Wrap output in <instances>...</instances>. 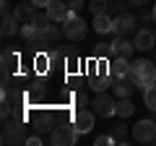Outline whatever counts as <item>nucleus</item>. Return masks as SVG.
Returning <instances> with one entry per match:
<instances>
[{
  "mask_svg": "<svg viewBox=\"0 0 156 146\" xmlns=\"http://www.w3.org/2000/svg\"><path fill=\"white\" fill-rule=\"evenodd\" d=\"M148 52H151V60H156V45H154V47H151V50H148Z\"/></svg>",
  "mask_w": 156,
  "mask_h": 146,
  "instance_id": "nucleus-37",
  "label": "nucleus"
},
{
  "mask_svg": "<svg viewBox=\"0 0 156 146\" xmlns=\"http://www.w3.org/2000/svg\"><path fill=\"white\" fill-rule=\"evenodd\" d=\"M44 11L50 13V18H52V21H57V24H62L68 16H70V8H68V3H60V0H52Z\"/></svg>",
  "mask_w": 156,
  "mask_h": 146,
  "instance_id": "nucleus-14",
  "label": "nucleus"
},
{
  "mask_svg": "<svg viewBox=\"0 0 156 146\" xmlns=\"http://www.w3.org/2000/svg\"><path fill=\"white\" fill-rule=\"evenodd\" d=\"M94 118H96L94 110H76L73 112V125L78 128V133H89L94 128Z\"/></svg>",
  "mask_w": 156,
  "mask_h": 146,
  "instance_id": "nucleus-10",
  "label": "nucleus"
},
{
  "mask_svg": "<svg viewBox=\"0 0 156 146\" xmlns=\"http://www.w3.org/2000/svg\"><path fill=\"white\" fill-rule=\"evenodd\" d=\"M107 8H109V3H107V0H91V3H89V11L94 13V16L107 13Z\"/></svg>",
  "mask_w": 156,
  "mask_h": 146,
  "instance_id": "nucleus-29",
  "label": "nucleus"
},
{
  "mask_svg": "<svg viewBox=\"0 0 156 146\" xmlns=\"http://www.w3.org/2000/svg\"><path fill=\"white\" fill-rule=\"evenodd\" d=\"M109 133H112V138H115V144H128V125L122 123V118H120L117 125L109 128Z\"/></svg>",
  "mask_w": 156,
  "mask_h": 146,
  "instance_id": "nucleus-21",
  "label": "nucleus"
},
{
  "mask_svg": "<svg viewBox=\"0 0 156 146\" xmlns=\"http://www.w3.org/2000/svg\"><path fill=\"white\" fill-rule=\"evenodd\" d=\"M112 50H115V55H122V57H133V52H138L133 39H128V37H115Z\"/></svg>",
  "mask_w": 156,
  "mask_h": 146,
  "instance_id": "nucleus-15",
  "label": "nucleus"
},
{
  "mask_svg": "<svg viewBox=\"0 0 156 146\" xmlns=\"http://www.w3.org/2000/svg\"><path fill=\"white\" fill-rule=\"evenodd\" d=\"M128 73H130V57L115 55V60H109V76H115V78H125Z\"/></svg>",
  "mask_w": 156,
  "mask_h": 146,
  "instance_id": "nucleus-13",
  "label": "nucleus"
},
{
  "mask_svg": "<svg viewBox=\"0 0 156 146\" xmlns=\"http://www.w3.org/2000/svg\"><path fill=\"white\" fill-rule=\"evenodd\" d=\"M37 3H34V0H21V3H16V8H13V13H16V18L18 21H34V16H37Z\"/></svg>",
  "mask_w": 156,
  "mask_h": 146,
  "instance_id": "nucleus-12",
  "label": "nucleus"
},
{
  "mask_svg": "<svg viewBox=\"0 0 156 146\" xmlns=\"http://www.w3.org/2000/svg\"><path fill=\"white\" fill-rule=\"evenodd\" d=\"M73 104H76L78 110H83V107H91V99H89L86 91H76V94H73Z\"/></svg>",
  "mask_w": 156,
  "mask_h": 146,
  "instance_id": "nucleus-28",
  "label": "nucleus"
},
{
  "mask_svg": "<svg viewBox=\"0 0 156 146\" xmlns=\"http://www.w3.org/2000/svg\"><path fill=\"white\" fill-rule=\"evenodd\" d=\"M109 144H115L112 133H109V136H99V138H96V146H109Z\"/></svg>",
  "mask_w": 156,
  "mask_h": 146,
  "instance_id": "nucleus-32",
  "label": "nucleus"
},
{
  "mask_svg": "<svg viewBox=\"0 0 156 146\" xmlns=\"http://www.w3.org/2000/svg\"><path fill=\"white\" fill-rule=\"evenodd\" d=\"M34 3H37L39 8H47V5H50V3H52V0H34Z\"/></svg>",
  "mask_w": 156,
  "mask_h": 146,
  "instance_id": "nucleus-36",
  "label": "nucleus"
},
{
  "mask_svg": "<svg viewBox=\"0 0 156 146\" xmlns=\"http://www.w3.org/2000/svg\"><path fill=\"white\" fill-rule=\"evenodd\" d=\"M135 24H138V16H133V13H120V16H115V21H112V34L115 37H130V34H135Z\"/></svg>",
  "mask_w": 156,
  "mask_h": 146,
  "instance_id": "nucleus-6",
  "label": "nucleus"
},
{
  "mask_svg": "<svg viewBox=\"0 0 156 146\" xmlns=\"http://www.w3.org/2000/svg\"><path fill=\"white\" fill-rule=\"evenodd\" d=\"M146 3H148V0H130V5H138V8H143Z\"/></svg>",
  "mask_w": 156,
  "mask_h": 146,
  "instance_id": "nucleus-35",
  "label": "nucleus"
},
{
  "mask_svg": "<svg viewBox=\"0 0 156 146\" xmlns=\"http://www.w3.org/2000/svg\"><path fill=\"white\" fill-rule=\"evenodd\" d=\"M115 97H130L133 94V89H135V84L130 78H115Z\"/></svg>",
  "mask_w": 156,
  "mask_h": 146,
  "instance_id": "nucleus-20",
  "label": "nucleus"
},
{
  "mask_svg": "<svg viewBox=\"0 0 156 146\" xmlns=\"http://www.w3.org/2000/svg\"><path fill=\"white\" fill-rule=\"evenodd\" d=\"M133 138L138 141V144H151V141L156 138V123L154 120H138V123L133 125Z\"/></svg>",
  "mask_w": 156,
  "mask_h": 146,
  "instance_id": "nucleus-8",
  "label": "nucleus"
},
{
  "mask_svg": "<svg viewBox=\"0 0 156 146\" xmlns=\"http://www.w3.org/2000/svg\"><path fill=\"white\" fill-rule=\"evenodd\" d=\"M125 78H130L135 86H140V89L156 84V60H151V57H138V60H133L130 63V73Z\"/></svg>",
  "mask_w": 156,
  "mask_h": 146,
  "instance_id": "nucleus-1",
  "label": "nucleus"
},
{
  "mask_svg": "<svg viewBox=\"0 0 156 146\" xmlns=\"http://www.w3.org/2000/svg\"><path fill=\"white\" fill-rule=\"evenodd\" d=\"M18 29H21V21L16 18V13H3V26H0V31H3V37H13V34H18Z\"/></svg>",
  "mask_w": 156,
  "mask_h": 146,
  "instance_id": "nucleus-16",
  "label": "nucleus"
},
{
  "mask_svg": "<svg viewBox=\"0 0 156 146\" xmlns=\"http://www.w3.org/2000/svg\"><path fill=\"white\" fill-rule=\"evenodd\" d=\"M112 84H115V76L107 73V76H96V78L91 81V89H94V91H107Z\"/></svg>",
  "mask_w": 156,
  "mask_h": 146,
  "instance_id": "nucleus-22",
  "label": "nucleus"
},
{
  "mask_svg": "<svg viewBox=\"0 0 156 146\" xmlns=\"http://www.w3.org/2000/svg\"><path fill=\"white\" fill-rule=\"evenodd\" d=\"M26 144H29V146H39V144H42L39 133H37V136H29V138H26Z\"/></svg>",
  "mask_w": 156,
  "mask_h": 146,
  "instance_id": "nucleus-33",
  "label": "nucleus"
},
{
  "mask_svg": "<svg viewBox=\"0 0 156 146\" xmlns=\"http://www.w3.org/2000/svg\"><path fill=\"white\" fill-rule=\"evenodd\" d=\"M78 128L73 125V120L70 123H55V128L50 130V144H55V146H73L78 141Z\"/></svg>",
  "mask_w": 156,
  "mask_h": 146,
  "instance_id": "nucleus-3",
  "label": "nucleus"
},
{
  "mask_svg": "<svg viewBox=\"0 0 156 146\" xmlns=\"http://www.w3.org/2000/svg\"><path fill=\"white\" fill-rule=\"evenodd\" d=\"M154 21H156V5H154Z\"/></svg>",
  "mask_w": 156,
  "mask_h": 146,
  "instance_id": "nucleus-38",
  "label": "nucleus"
},
{
  "mask_svg": "<svg viewBox=\"0 0 156 146\" xmlns=\"http://www.w3.org/2000/svg\"><path fill=\"white\" fill-rule=\"evenodd\" d=\"M62 37H65V31H62L60 26H57V21H52L50 26L44 29V31H37V37H34L31 42V50H39V52H47L52 50V47H57L62 42Z\"/></svg>",
  "mask_w": 156,
  "mask_h": 146,
  "instance_id": "nucleus-2",
  "label": "nucleus"
},
{
  "mask_svg": "<svg viewBox=\"0 0 156 146\" xmlns=\"http://www.w3.org/2000/svg\"><path fill=\"white\" fill-rule=\"evenodd\" d=\"M107 3H109L107 13H109L112 18L120 16V13H125V11H128V5H130V0H107Z\"/></svg>",
  "mask_w": 156,
  "mask_h": 146,
  "instance_id": "nucleus-23",
  "label": "nucleus"
},
{
  "mask_svg": "<svg viewBox=\"0 0 156 146\" xmlns=\"http://www.w3.org/2000/svg\"><path fill=\"white\" fill-rule=\"evenodd\" d=\"M62 31H65V39H70V42H81L86 37V21L81 18V13H70V16L62 21Z\"/></svg>",
  "mask_w": 156,
  "mask_h": 146,
  "instance_id": "nucleus-5",
  "label": "nucleus"
},
{
  "mask_svg": "<svg viewBox=\"0 0 156 146\" xmlns=\"http://www.w3.org/2000/svg\"><path fill=\"white\" fill-rule=\"evenodd\" d=\"M0 65H3V71H11V73H13V71L18 68V52L5 47V50H3V55H0Z\"/></svg>",
  "mask_w": 156,
  "mask_h": 146,
  "instance_id": "nucleus-17",
  "label": "nucleus"
},
{
  "mask_svg": "<svg viewBox=\"0 0 156 146\" xmlns=\"http://www.w3.org/2000/svg\"><path fill=\"white\" fill-rule=\"evenodd\" d=\"M112 21H115V18H112L109 13H99V16H94V29H96V34H109V31H112Z\"/></svg>",
  "mask_w": 156,
  "mask_h": 146,
  "instance_id": "nucleus-19",
  "label": "nucleus"
},
{
  "mask_svg": "<svg viewBox=\"0 0 156 146\" xmlns=\"http://www.w3.org/2000/svg\"><path fill=\"white\" fill-rule=\"evenodd\" d=\"M107 55H115L112 42H99V45L94 47V57H107Z\"/></svg>",
  "mask_w": 156,
  "mask_h": 146,
  "instance_id": "nucleus-27",
  "label": "nucleus"
},
{
  "mask_svg": "<svg viewBox=\"0 0 156 146\" xmlns=\"http://www.w3.org/2000/svg\"><path fill=\"white\" fill-rule=\"evenodd\" d=\"M26 125L21 118L3 120V144H26Z\"/></svg>",
  "mask_w": 156,
  "mask_h": 146,
  "instance_id": "nucleus-4",
  "label": "nucleus"
},
{
  "mask_svg": "<svg viewBox=\"0 0 156 146\" xmlns=\"http://www.w3.org/2000/svg\"><path fill=\"white\" fill-rule=\"evenodd\" d=\"M0 11L3 13H13L11 11V0H0Z\"/></svg>",
  "mask_w": 156,
  "mask_h": 146,
  "instance_id": "nucleus-34",
  "label": "nucleus"
},
{
  "mask_svg": "<svg viewBox=\"0 0 156 146\" xmlns=\"http://www.w3.org/2000/svg\"><path fill=\"white\" fill-rule=\"evenodd\" d=\"M154 34H156V29H154Z\"/></svg>",
  "mask_w": 156,
  "mask_h": 146,
  "instance_id": "nucleus-40",
  "label": "nucleus"
},
{
  "mask_svg": "<svg viewBox=\"0 0 156 146\" xmlns=\"http://www.w3.org/2000/svg\"><path fill=\"white\" fill-rule=\"evenodd\" d=\"M31 123L37 133H50L55 128V115L50 110H37V112H31Z\"/></svg>",
  "mask_w": 156,
  "mask_h": 146,
  "instance_id": "nucleus-9",
  "label": "nucleus"
},
{
  "mask_svg": "<svg viewBox=\"0 0 156 146\" xmlns=\"http://www.w3.org/2000/svg\"><path fill=\"white\" fill-rule=\"evenodd\" d=\"M133 45H135L138 52H148L151 47L156 45V34L148 31V29H138V31L133 34Z\"/></svg>",
  "mask_w": 156,
  "mask_h": 146,
  "instance_id": "nucleus-11",
  "label": "nucleus"
},
{
  "mask_svg": "<svg viewBox=\"0 0 156 146\" xmlns=\"http://www.w3.org/2000/svg\"><path fill=\"white\" fill-rule=\"evenodd\" d=\"M138 21H154V11H146V8H140Z\"/></svg>",
  "mask_w": 156,
  "mask_h": 146,
  "instance_id": "nucleus-31",
  "label": "nucleus"
},
{
  "mask_svg": "<svg viewBox=\"0 0 156 146\" xmlns=\"http://www.w3.org/2000/svg\"><path fill=\"white\" fill-rule=\"evenodd\" d=\"M133 112H135V107H133V102H130V97H117V104H115L117 118H130Z\"/></svg>",
  "mask_w": 156,
  "mask_h": 146,
  "instance_id": "nucleus-18",
  "label": "nucleus"
},
{
  "mask_svg": "<svg viewBox=\"0 0 156 146\" xmlns=\"http://www.w3.org/2000/svg\"><path fill=\"white\" fill-rule=\"evenodd\" d=\"M151 144H156V138H154V141H151Z\"/></svg>",
  "mask_w": 156,
  "mask_h": 146,
  "instance_id": "nucleus-39",
  "label": "nucleus"
},
{
  "mask_svg": "<svg viewBox=\"0 0 156 146\" xmlns=\"http://www.w3.org/2000/svg\"><path fill=\"white\" fill-rule=\"evenodd\" d=\"M115 104H117V99H112L107 91H96V97L91 99V110L99 118H112L115 115Z\"/></svg>",
  "mask_w": 156,
  "mask_h": 146,
  "instance_id": "nucleus-7",
  "label": "nucleus"
},
{
  "mask_svg": "<svg viewBox=\"0 0 156 146\" xmlns=\"http://www.w3.org/2000/svg\"><path fill=\"white\" fill-rule=\"evenodd\" d=\"M31 24H34V29H37V31H44V29H47V26L52 24V18H50V13L44 11V13H37Z\"/></svg>",
  "mask_w": 156,
  "mask_h": 146,
  "instance_id": "nucleus-25",
  "label": "nucleus"
},
{
  "mask_svg": "<svg viewBox=\"0 0 156 146\" xmlns=\"http://www.w3.org/2000/svg\"><path fill=\"white\" fill-rule=\"evenodd\" d=\"M50 55L47 52H39L37 57H34V68H37V73H47V68H50Z\"/></svg>",
  "mask_w": 156,
  "mask_h": 146,
  "instance_id": "nucleus-26",
  "label": "nucleus"
},
{
  "mask_svg": "<svg viewBox=\"0 0 156 146\" xmlns=\"http://www.w3.org/2000/svg\"><path fill=\"white\" fill-rule=\"evenodd\" d=\"M68 8H70V13H81V8L86 5V0H65Z\"/></svg>",
  "mask_w": 156,
  "mask_h": 146,
  "instance_id": "nucleus-30",
  "label": "nucleus"
},
{
  "mask_svg": "<svg viewBox=\"0 0 156 146\" xmlns=\"http://www.w3.org/2000/svg\"><path fill=\"white\" fill-rule=\"evenodd\" d=\"M143 102H146V107H148L151 112H156V84L143 89Z\"/></svg>",
  "mask_w": 156,
  "mask_h": 146,
  "instance_id": "nucleus-24",
  "label": "nucleus"
}]
</instances>
